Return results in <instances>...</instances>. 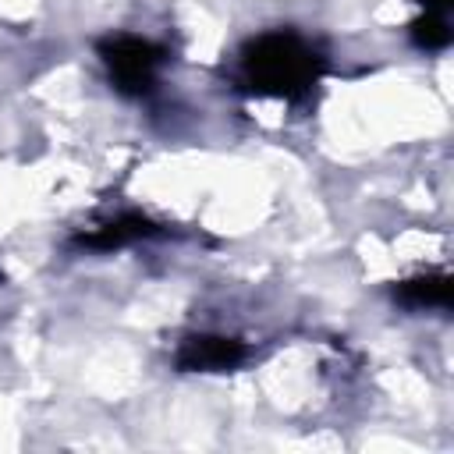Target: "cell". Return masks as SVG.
Masks as SVG:
<instances>
[{"mask_svg": "<svg viewBox=\"0 0 454 454\" xmlns=\"http://www.w3.org/2000/svg\"><path fill=\"white\" fill-rule=\"evenodd\" d=\"M319 71L323 57L294 32H266L238 57V82L255 96L298 99L319 82Z\"/></svg>", "mask_w": 454, "mask_h": 454, "instance_id": "6da1fadb", "label": "cell"}, {"mask_svg": "<svg viewBox=\"0 0 454 454\" xmlns=\"http://www.w3.org/2000/svg\"><path fill=\"white\" fill-rule=\"evenodd\" d=\"M397 298L411 309H447L450 305V280L447 273H429V277H415L404 280Z\"/></svg>", "mask_w": 454, "mask_h": 454, "instance_id": "277c9868", "label": "cell"}, {"mask_svg": "<svg viewBox=\"0 0 454 454\" xmlns=\"http://www.w3.org/2000/svg\"><path fill=\"white\" fill-rule=\"evenodd\" d=\"M245 358V348L234 337H188L177 351L181 369H234Z\"/></svg>", "mask_w": 454, "mask_h": 454, "instance_id": "3957f363", "label": "cell"}, {"mask_svg": "<svg viewBox=\"0 0 454 454\" xmlns=\"http://www.w3.org/2000/svg\"><path fill=\"white\" fill-rule=\"evenodd\" d=\"M415 43L422 50H443L450 43V21H447V11L440 7H426V14L415 21Z\"/></svg>", "mask_w": 454, "mask_h": 454, "instance_id": "5b68a950", "label": "cell"}, {"mask_svg": "<svg viewBox=\"0 0 454 454\" xmlns=\"http://www.w3.org/2000/svg\"><path fill=\"white\" fill-rule=\"evenodd\" d=\"M103 53V64L110 71V78L117 82L121 92H131V96H142L153 89L156 82V71L163 64V50L149 39H135V35H117V39H106L99 46Z\"/></svg>", "mask_w": 454, "mask_h": 454, "instance_id": "7a4b0ae2", "label": "cell"}]
</instances>
